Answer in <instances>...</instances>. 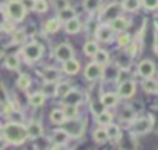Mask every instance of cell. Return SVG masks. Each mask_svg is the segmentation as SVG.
I'll return each instance as SVG.
<instances>
[{
	"mask_svg": "<svg viewBox=\"0 0 158 150\" xmlns=\"http://www.w3.org/2000/svg\"><path fill=\"white\" fill-rule=\"evenodd\" d=\"M44 98H46V96H44L43 92H35V93L30 95L28 102H30V105L33 106V107H40V106L43 105Z\"/></svg>",
	"mask_w": 158,
	"mask_h": 150,
	"instance_id": "obj_16",
	"label": "cell"
},
{
	"mask_svg": "<svg viewBox=\"0 0 158 150\" xmlns=\"http://www.w3.org/2000/svg\"><path fill=\"white\" fill-rule=\"evenodd\" d=\"M151 124H152V122H151V119H148V118H139L136 123H135V127H133V129H135V132H137V133H146L149 128H151Z\"/></svg>",
	"mask_w": 158,
	"mask_h": 150,
	"instance_id": "obj_12",
	"label": "cell"
},
{
	"mask_svg": "<svg viewBox=\"0 0 158 150\" xmlns=\"http://www.w3.org/2000/svg\"><path fill=\"white\" fill-rule=\"evenodd\" d=\"M70 90H72V87H70V85H69L68 82H62V84H58V85L56 86V93H54V95L63 98Z\"/></svg>",
	"mask_w": 158,
	"mask_h": 150,
	"instance_id": "obj_24",
	"label": "cell"
},
{
	"mask_svg": "<svg viewBox=\"0 0 158 150\" xmlns=\"http://www.w3.org/2000/svg\"><path fill=\"white\" fill-rule=\"evenodd\" d=\"M51 120L54 123V124H63L64 120H65V116H64V112L60 111V109H53L51 112Z\"/></svg>",
	"mask_w": 158,
	"mask_h": 150,
	"instance_id": "obj_23",
	"label": "cell"
},
{
	"mask_svg": "<svg viewBox=\"0 0 158 150\" xmlns=\"http://www.w3.org/2000/svg\"><path fill=\"white\" fill-rule=\"evenodd\" d=\"M35 1L36 0H21V4L26 10H33L35 7Z\"/></svg>",
	"mask_w": 158,
	"mask_h": 150,
	"instance_id": "obj_39",
	"label": "cell"
},
{
	"mask_svg": "<svg viewBox=\"0 0 158 150\" xmlns=\"http://www.w3.org/2000/svg\"><path fill=\"white\" fill-rule=\"evenodd\" d=\"M5 65H6V68L10 69V70H16V69H19V66H20V60H19L17 55H15V54L7 55L6 59H5Z\"/></svg>",
	"mask_w": 158,
	"mask_h": 150,
	"instance_id": "obj_21",
	"label": "cell"
},
{
	"mask_svg": "<svg viewBox=\"0 0 158 150\" xmlns=\"http://www.w3.org/2000/svg\"><path fill=\"white\" fill-rule=\"evenodd\" d=\"M130 41H131V36L128 34V33H122V34H120L118 36V38H117V43H118V45H121V47H126V45H128L130 44Z\"/></svg>",
	"mask_w": 158,
	"mask_h": 150,
	"instance_id": "obj_35",
	"label": "cell"
},
{
	"mask_svg": "<svg viewBox=\"0 0 158 150\" xmlns=\"http://www.w3.org/2000/svg\"><path fill=\"white\" fill-rule=\"evenodd\" d=\"M99 5H100V0H84L83 2V7L89 12L96 10Z\"/></svg>",
	"mask_w": 158,
	"mask_h": 150,
	"instance_id": "obj_33",
	"label": "cell"
},
{
	"mask_svg": "<svg viewBox=\"0 0 158 150\" xmlns=\"http://www.w3.org/2000/svg\"><path fill=\"white\" fill-rule=\"evenodd\" d=\"M2 135L6 139V141L15 144V145L22 144L28 138L27 128L15 122H9L2 127Z\"/></svg>",
	"mask_w": 158,
	"mask_h": 150,
	"instance_id": "obj_1",
	"label": "cell"
},
{
	"mask_svg": "<svg viewBox=\"0 0 158 150\" xmlns=\"http://www.w3.org/2000/svg\"><path fill=\"white\" fill-rule=\"evenodd\" d=\"M12 112V107L11 106H9V105H6L5 107H4V113H6V114H10Z\"/></svg>",
	"mask_w": 158,
	"mask_h": 150,
	"instance_id": "obj_44",
	"label": "cell"
},
{
	"mask_svg": "<svg viewBox=\"0 0 158 150\" xmlns=\"http://www.w3.org/2000/svg\"><path fill=\"white\" fill-rule=\"evenodd\" d=\"M6 146V139L4 136H0V150Z\"/></svg>",
	"mask_w": 158,
	"mask_h": 150,
	"instance_id": "obj_43",
	"label": "cell"
},
{
	"mask_svg": "<svg viewBox=\"0 0 158 150\" xmlns=\"http://www.w3.org/2000/svg\"><path fill=\"white\" fill-rule=\"evenodd\" d=\"M135 92H136V84L133 81H131V80L123 81L118 86V96L120 97L128 98V97L133 96Z\"/></svg>",
	"mask_w": 158,
	"mask_h": 150,
	"instance_id": "obj_6",
	"label": "cell"
},
{
	"mask_svg": "<svg viewBox=\"0 0 158 150\" xmlns=\"http://www.w3.org/2000/svg\"><path fill=\"white\" fill-rule=\"evenodd\" d=\"M64 116L68 119H74L78 116V107L77 105H65L64 107Z\"/></svg>",
	"mask_w": 158,
	"mask_h": 150,
	"instance_id": "obj_25",
	"label": "cell"
},
{
	"mask_svg": "<svg viewBox=\"0 0 158 150\" xmlns=\"http://www.w3.org/2000/svg\"><path fill=\"white\" fill-rule=\"evenodd\" d=\"M102 73V68L101 65L96 64L95 61L94 63H90L86 65L85 70H84V75L88 80H96Z\"/></svg>",
	"mask_w": 158,
	"mask_h": 150,
	"instance_id": "obj_7",
	"label": "cell"
},
{
	"mask_svg": "<svg viewBox=\"0 0 158 150\" xmlns=\"http://www.w3.org/2000/svg\"><path fill=\"white\" fill-rule=\"evenodd\" d=\"M31 85V77L27 74H21L17 79V86L21 90H27Z\"/></svg>",
	"mask_w": 158,
	"mask_h": 150,
	"instance_id": "obj_29",
	"label": "cell"
},
{
	"mask_svg": "<svg viewBox=\"0 0 158 150\" xmlns=\"http://www.w3.org/2000/svg\"><path fill=\"white\" fill-rule=\"evenodd\" d=\"M80 27H81L80 21H79L77 17H73V18H70V20H68V21L65 22V31H67L68 33H70V34L78 33V32L80 31Z\"/></svg>",
	"mask_w": 158,
	"mask_h": 150,
	"instance_id": "obj_13",
	"label": "cell"
},
{
	"mask_svg": "<svg viewBox=\"0 0 158 150\" xmlns=\"http://www.w3.org/2000/svg\"><path fill=\"white\" fill-rule=\"evenodd\" d=\"M137 70H138V74H139L142 77L148 79V77H152V76L154 75L156 66H154V64H153L151 60L144 59V60H142V61L138 64Z\"/></svg>",
	"mask_w": 158,
	"mask_h": 150,
	"instance_id": "obj_5",
	"label": "cell"
},
{
	"mask_svg": "<svg viewBox=\"0 0 158 150\" xmlns=\"http://www.w3.org/2000/svg\"><path fill=\"white\" fill-rule=\"evenodd\" d=\"M79 69H80V64L74 58H70V59L63 61V70H64V73H67L69 75L77 74L79 71Z\"/></svg>",
	"mask_w": 158,
	"mask_h": 150,
	"instance_id": "obj_10",
	"label": "cell"
},
{
	"mask_svg": "<svg viewBox=\"0 0 158 150\" xmlns=\"http://www.w3.org/2000/svg\"><path fill=\"white\" fill-rule=\"evenodd\" d=\"M93 136H94V140H95L96 143H105V141L109 139L107 133H106V129H104V128L96 129V130L94 132Z\"/></svg>",
	"mask_w": 158,
	"mask_h": 150,
	"instance_id": "obj_30",
	"label": "cell"
},
{
	"mask_svg": "<svg viewBox=\"0 0 158 150\" xmlns=\"http://www.w3.org/2000/svg\"><path fill=\"white\" fill-rule=\"evenodd\" d=\"M69 138V134L64 129H57L53 133V141L54 144H64Z\"/></svg>",
	"mask_w": 158,
	"mask_h": 150,
	"instance_id": "obj_19",
	"label": "cell"
},
{
	"mask_svg": "<svg viewBox=\"0 0 158 150\" xmlns=\"http://www.w3.org/2000/svg\"><path fill=\"white\" fill-rule=\"evenodd\" d=\"M112 33H114V31L111 30V27L109 25H102L96 31V38L101 42H110L112 38Z\"/></svg>",
	"mask_w": 158,
	"mask_h": 150,
	"instance_id": "obj_8",
	"label": "cell"
},
{
	"mask_svg": "<svg viewBox=\"0 0 158 150\" xmlns=\"http://www.w3.org/2000/svg\"><path fill=\"white\" fill-rule=\"evenodd\" d=\"M59 26H60V21L58 18H51L46 22V31L49 32V33H54L59 30Z\"/></svg>",
	"mask_w": 158,
	"mask_h": 150,
	"instance_id": "obj_26",
	"label": "cell"
},
{
	"mask_svg": "<svg viewBox=\"0 0 158 150\" xmlns=\"http://www.w3.org/2000/svg\"><path fill=\"white\" fill-rule=\"evenodd\" d=\"M2 27H4V30L7 31V32H11V31L14 30V25L10 23V22H6V21L2 23Z\"/></svg>",
	"mask_w": 158,
	"mask_h": 150,
	"instance_id": "obj_40",
	"label": "cell"
},
{
	"mask_svg": "<svg viewBox=\"0 0 158 150\" xmlns=\"http://www.w3.org/2000/svg\"><path fill=\"white\" fill-rule=\"evenodd\" d=\"M1 134H2V127L0 125V136H1Z\"/></svg>",
	"mask_w": 158,
	"mask_h": 150,
	"instance_id": "obj_46",
	"label": "cell"
},
{
	"mask_svg": "<svg viewBox=\"0 0 158 150\" xmlns=\"http://www.w3.org/2000/svg\"><path fill=\"white\" fill-rule=\"evenodd\" d=\"M109 139H117L120 136V128L116 124H107V127L105 128Z\"/></svg>",
	"mask_w": 158,
	"mask_h": 150,
	"instance_id": "obj_32",
	"label": "cell"
},
{
	"mask_svg": "<svg viewBox=\"0 0 158 150\" xmlns=\"http://www.w3.org/2000/svg\"><path fill=\"white\" fill-rule=\"evenodd\" d=\"M43 48L37 42H31L22 48V55L27 61H36L41 58Z\"/></svg>",
	"mask_w": 158,
	"mask_h": 150,
	"instance_id": "obj_3",
	"label": "cell"
},
{
	"mask_svg": "<svg viewBox=\"0 0 158 150\" xmlns=\"http://www.w3.org/2000/svg\"><path fill=\"white\" fill-rule=\"evenodd\" d=\"M73 17H75V10L72 9V7H69V6L58 11V20L59 21H63V22L65 21L67 22L68 20H70Z\"/></svg>",
	"mask_w": 158,
	"mask_h": 150,
	"instance_id": "obj_15",
	"label": "cell"
},
{
	"mask_svg": "<svg viewBox=\"0 0 158 150\" xmlns=\"http://www.w3.org/2000/svg\"><path fill=\"white\" fill-rule=\"evenodd\" d=\"M59 77V73L56 68H47L43 70V79L46 82H54Z\"/></svg>",
	"mask_w": 158,
	"mask_h": 150,
	"instance_id": "obj_18",
	"label": "cell"
},
{
	"mask_svg": "<svg viewBox=\"0 0 158 150\" xmlns=\"http://www.w3.org/2000/svg\"><path fill=\"white\" fill-rule=\"evenodd\" d=\"M47 9H48L47 0H36V1H35V7H33V10H36L37 12H46Z\"/></svg>",
	"mask_w": 158,
	"mask_h": 150,
	"instance_id": "obj_34",
	"label": "cell"
},
{
	"mask_svg": "<svg viewBox=\"0 0 158 150\" xmlns=\"http://www.w3.org/2000/svg\"><path fill=\"white\" fill-rule=\"evenodd\" d=\"M51 150H67V149H65L64 144H56V145H53V148Z\"/></svg>",
	"mask_w": 158,
	"mask_h": 150,
	"instance_id": "obj_41",
	"label": "cell"
},
{
	"mask_svg": "<svg viewBox=\"0 0 158 150\" xmlns=\"http://www.w3.org/2000/svg\"><path fill=\"white\" fill-rule=\"evenodd\" d=\"M54 5H56L57 10L59 11V10H62L64 7H68L69 2H68V0H54Z\"/></svg>",
	"mask_w": 158,
	"mask_h": 150,
	"instance_id": "obj_38",
	"label": "cell"
},
{
	"mask_svg": "<svg viewBox=\"0 0 158 150\" xmlns=\"http://www.w3.org/2000/svg\"><path fill=\"white\" fill-rule=\"evenodd\" d=\"M128 25H130L128 20L126 17H121V16L112 18L109 23V26L111 27L112 31H125L128 27Z\"/></svg>",
	"mask_w": 158,
	"mask_h": 150,
	"instance_id": "obj_9",
	"label": "cell"
},
{
	"mask_svg": "<svg viewBox=\"0 0 158 150\" xmlns=\"http://www.w3.org/2000/svg\"><path fill=\"white\" fill-rule=\"evenodd\" d=\"M84 53L86 54V55H89V57H94V54L99 50V47H98V44L95 43V42H93V41H89V42H86L85 44H84Z\"/></svg>",
	"mask_w": 158,
	"mask_h": 150,
	"instance_id": "obj_28",
	"label": "cell"
},
{
	"mask_svg": "<svg viewBox=\"0 0 158 150\" xmlns=\"http://www.w3.org/2000/svg\"><path fill=\"white\" fill-rule=\"evenodd\" d=\"M94 61L99 65H105L107 61H109V54L106 50H102V49H99L95 54H94Z\"/></svg>",
	"mask_w": 158,
	"mask_h": 150,
	"instance_id": "obj_20",
	"label": "cell"
},
{
	"mask_svg": "<svg viewBox=\"0 0 158 150\" xmlns=\"http://www.w3.org/2000/svg\"><path fill=\"white\" fill-rule=\"evenodd\" d=\"M121 6H122L123 10L132 12V11H136V10L139 9V6H141V0H123V2H122Z\"/></svg>",
	"mask_w": 158,
	"mask_h": 150,
	"instance_id": "obj_22",
	"label": "cell"
},
{
	"mask_svg": "<svg viewBox=\"0 0 158 150\" xmlns=\"http://www.w3.org/2000/svg\"><path fill=\"white\" fill-rule=\"evenodd\" d=\"M25 39H26V33H25L23 31H16V32L14 33V42L21 43V42H23Z\"/></svg>",
	"mask_w": 158,
	"mask_h": 150,
	"instance_id": "obj_37",
	"label": "cell"
},
{
	"mask_svg": "<svg viewBox=\"0 0 158 150\" xmlns=\"http://www.w3.org/2000/svg\"><path fill=\"white\" fill-rule=\"evenodd\" d=\"M154 50H156V53L158 54V43H157V44L154 45Z\"/></svg>",
	"mask_w": 158,
	"mask_h": 150,
	"instance_id": "obj_45",
	"label": "cell"
},
{
	"mask_svg": "<svg viewBox=\"0 0 158 150\" xmlns=\"http://www.w3.org/2000/svg\"><path fill=\"white\" fill-rule=\"evenodd\" d=\"M54 55H56V58H57L58 60L65 61V60L73 58L74 53H73V49H72V47H70L69 44L62 43V44L57 45V48H56V50H54Z\"/></svg>",
	"mask_w": 158,
	"mask_h": 150,
	"instance_id": "obj_4",
	"label": "cell"
},
{
	"mask_svg": "<svg viewBox=\"0 0 158 150\" xmlns=\"http://www.w3.org/2000/svg\"><path fill=\"white\" fill-rule=\"evenodd\" d=\"M141 2L147 10H154L158 7V0H141Z\"/></svg>",
	"mask_w": 158,
	"mask_h": 150,
	"instance_id": "obj_36",
	"label": "cell"
},
{
	"mask_svg": "<svg viewBox=\"0 0 158 150\" xmlns=\"http://www.w3.org/2000/svg\"><path fill=\"white\" fill-rule=\"evenodd\" d=\"M157 87H158V84L152 79V77H148L143 81V89L146 92L148 93H153V92H157Z\"/></svg>",
	"mask_w": 158,
	"mask_h": 150,
	"instance_id": "obj_27",
	"label": "cell"
},
{
	"mask_svg": "<svg viewBox=\"0 0 158 150\" xmlns=\"http://www.w3.org/2000/svg\"><path fill=\"white\" fill-rule=\"evenodd\" d=\"M157 92H158V87H157Z\"/></svg>",
	"mask_w": 158,
	"mask_h": 150,
	"instance_id": "obj_47",
	"label": "cell"
},
{
	"mask_svg": "<svg viewBox=\"0 0 158 150\" xmlns=\"http://www.w3.org/2000/svg\"><path fill=\"white\" fill-rule=\"evenodd\" d=\"M111 119H112V116L109 112H105V111L100 112L98 114V117H96V120H98V123L100 125H107V124H110L111 123Z\"/></svg>",
	"mask_w": 158,
	"mask_h": 150,
	"instance_id": "obj_31",
	"label": "cell"
},
{
	"mask_svg": "<svg viewBox=\"0 0 158 150\" xmlns=\"http://www.w3.org/2000/svg\"><path fill=\"white\" fill-rule=\"evenodd\" d=\"M26 128H27V134L30 138H38L42 134V128L37 122H31Z\"/></svg>",
	"mask_w": 158,
	"mask_h": 150,
	"instance_id": "obj_17",
	"label": "cell"
},
{
	"mask_svg": "<svg viewBox=\"0 0 158 150\" xmlns=\"http://www.w3.org/2000/svg\"><path fill=\"white\" fill-rule=\"evenodd\" d=\"M7 15L11 20L20 22L25 18L26 9L21 4V0H10L7 4Z\"/></svg>",
	"mask_w": 158,
	"mask_h": 150,
	"instance_id": "obj_2",
	"label": "cell"
},
{
	"mask_svg": "<svg viewBox=\"0 0 158 150\" xmlns=\"http://www.w3.org/2000/svg\"><path fill=\"white\" fill-rule=\"evenodd\" d=\"M136 50H137V45H136V44H131L130 48H128L130 54H131V55H135V54H136Z\"/></svg>",
	"mask_w": 158,
	"mask_h": 150,
	"instance_id": "obj_42",
	"label": "cell"
},
{
	"mask_svg": "<svg viewBox=\"0 0 158 150\" xmlns=\"http://www.w3.org/2000/svg\"><path fill=\"white\" fill-rule=\"evenodd\" d=\"M80 101H81V93L73 89L63 97V102L65 105H78Z\"/></svg>",
	"mask_w": 158,
	"mask_h": 150,
	"instance_id": "obj_11",
	"label": "cell"
},
{
	"mask_svg": "<svg viewBox=\"0 0 158 150\" xmlns=\"http://www.w3.org/2000/svg\"><path fill=\"white\" fill-rule=\"evenodd\" d=\"M100 102L104 105V107H112V106H115L117 103V95H115L112 92L104 93L101 96Z\"/></svg>",
	"mask_w": 158,
	"mask_h": 150,
	"instance_id": "obj_14",
	"label": "cell"
}]
</instances>
